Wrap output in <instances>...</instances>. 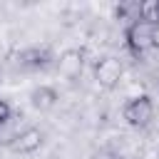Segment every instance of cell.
Instances as JSON below:
<instances>
[{"label": "cell", "instance_id": "2", "mask_svg": "<svg viewBox=\"0 0 159 159\" xmlns=\"http://www.w3.org/2000/svg\"><path fill=\"white\" fill-rule=\"evenodd\" d=\"M127 45L134 55H144L154 47V25L139 20L127 27Z\"/></svg>", "mask_w": 159, "mask_h": 159}, {"label": "cell", "instance_id": "9", "mask_svg": "<svg viewBox=\"0 0 159 159\" xmlns=\"http://www.w3.org/2000/svg\"><path fill=\"white\" fill-rule=\"evenodd\" d=\"M10 122V104L5 99H0V127Z\"/></svg>", "mask_w": 159, "mask_h": 159}, {"label": "cell", "instance_id": "10", "mask_svg": "<svg viewBox=\"0 0 159 159\" xmlns=\"http://www.w3.org/2000/svg\"><path fill=\"white\" fill-rule=\"evenodd\" d=\"M154 47H159V22L154 25Z\"/></svg>", "mask_w": 159, "mask_h": 159}, {"label": "cell", "instance_id": "5", "mask_svg": "<svg viewBox=\"0 0 159 159\" xmlns=\"http://www.w3.org/2000/svg\"><path fill=\"white\" fill-rule=\"evenodd\" d=\"M57 67H60V75H62V77L77 80V77L82 75V67H84V55H82L80 50H67V52L60 57Z\"/></svg>", "mask_w": 159, "mask_h": 159}, {"label": "cell", "instance_id": "6", "mask_svg": "<svg viewBox=\"0 0 159 159\" xmlns=\"http://www.w3.org/2000/svg\"><path fill=\"white\" fill-rule=\"evenodd\" d=\"M30 99H32V107L35 109H50V107H55L57 104V99H60V94H57V89H52V87H37V89H32V94H30Z\"/></svg>", "mask_w": 159, "mask_h": 159}, {"label": "cell", "instance_id": "8", "mask_svg": "<svg viewBox=\"0 0 159 159\" xmlns=\"http://www.w3.org/2000/svg\"><path fill=\"white\" fill-rule=\"evenodd\" d=\"M92 159H119V154L114 149H109V147H102V149H97L92 154Z\"/></svg>", "mask_w": 159, "mask_h": 159}, {"label": "cell", "instance_id": "3", "mask_svg": "<svg viewBox=\"0 0 159 159\" xmlns=\"http://www.w3.org/2000/svg\"><path fill=\"white\" fill-rule=\"evenodd\" d=\"M122 75H124V65H122V60L114 57V55H107V57L97 60V65H94V80H97L102 87H107V89L117 87L119 80H122Z\"/></svg>", "mask_w": 159, "mask_h": 159}, {"label": "cell", "instance_id": "1", "mask_svg": "<svg viewBox=\"0 0 159 159\" xmlns=\"http://www.w3.org/2000/svg\"><path fill=\"white\" fill-rule=\"evenodd\" d=\"M124 119H127V124H132V127H147L152 119H154V104H152V99L147 97V94H139V97H132L127 104H124Z\"/></svg>", "mask_w": 159, "mask_h": 159}, {"label": "cell", "instance_id": "7", "mask_svg": "<svg viewBox=\"0 0 159 159\" xmlns=\"http://www.w3.org/2000/svg\"><path fill=\"white\" fill-rule=\"evenodd\" d=\"M20 62L27 65V67H45L50 62V50L47 47H32V50L22 52V60Z\"/></svg>", "mask_w": 159, "mask_h": 159}, {"label": "cell", "instance_id": "4", "mask_svg": "<svg viewBox=\"0 0 159 159\" xmlns=\"http://www.w3.org/2000/svg\"><path fill=\"white\" fill-rule=\"evenodd\" d=\"M40 144H42V132L37 127H27L15 134V139L10 142V149L17 154H32L40 149Z\"/></svg>", "mask_w": 159, "mask_h": 159}]
</instances>
